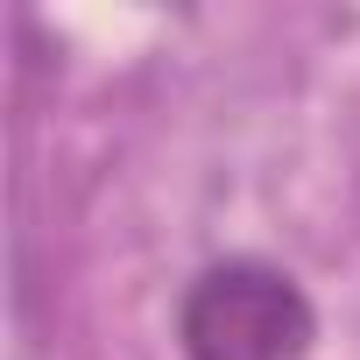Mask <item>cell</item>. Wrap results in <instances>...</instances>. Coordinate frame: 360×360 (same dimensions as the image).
<instances>
[{
  "instance_id": "6da1fadb",
  "label": "cell",
  "mask_w": 360,
  "mask_h": 360,
  "mask_svg": "<svg viewBox=\"0 0 360 360\" xmlns=\"http://www.w3.org/2000/svg\"><path fill=\"white\" fill-rule=\"evenodd\" d=\"M318 318L311 297L269 262H219L191 283L176 311L184 360H297Z\"/></svg>"
}]
</instances>
